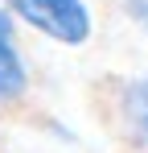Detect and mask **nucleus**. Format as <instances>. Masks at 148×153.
Instances as JSON below:
<instances>
[{
  "label": "nucleus",
  "mask_w": 148,
  "mask_h": 153,
  "mask_svg": "<svg viewBox=\"0 0 148 153\" xmlns=\"http://www.w3.org/2000/svg\"><path fill=\"white\" fill-rule=\"evenodd\" d=\"M12 29H17V17H12V8L0 0V37H12Z\"/></svg>",
  "instance_id": "nucleus-5"
},
{
  "label": "nucleus",
  "mask_w": 148,
  "mask_h": 153,
  "mask_svg": "<svg viewBox=\"0 0 148 153\" xmlns=\"http://www.w3.org/2000/svg\"><path fill=\"white\" fill-rule=\"evenodd\" d=\"M12 8V17L25 21L29 29H37L41 37L58 42V46H86L95 33V17L86 0H4Z\"/></svg>",
  "instance_id": "nucleus-1"
},
{
  "label": "nucleus",
  "mask_w": 148,
  "mask_h": 153,
  "mask_svg": "<svg viewBox=\"0 0 148 153\" xmlns=\"http://www.w3.org/2000/svg\"><path fill=\"white\" fill-rule=\"evenodd\" d=\"M111 120H115V132L132 149L148 153V71L127 75V79L115 83V91H111Z\"/></svg>",
  "instance_id": "nucleus-2"
},
{
  "label": "nucleus",
  "mask_w": 148,
  "mask_h": 153,
  "mask_svg": "<svg viewBox=\"0 0 148 153\" xmlns=\"http://www.w3.org/2000/svg\"><path fill=\"white\" fill-rule=\"evenodd\" d=\"M29 95V62L12 37H0V108H17Z\"/></svg>",
  "instance_id": "nucleus-3"
},
{
  "label": "nucleus",
  "mask_w": 148,
  "mask_h": 153,
  "mask_svg": "<svg viewBox=\"0 0 148 153\" xmlns=\"http://www.w3.org/2000/svg\"><path fill=\"white\" fill-rule=\"evenodd\" d=\"M123 13H127L132 25H140L148 33V0H123Z\"/></svg>",
  "instance_id": "nucleus-4"
}]
</instances>
